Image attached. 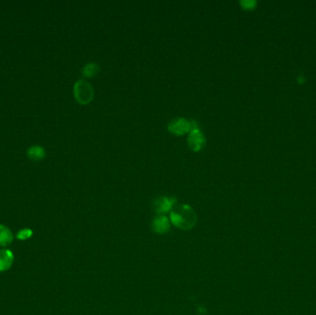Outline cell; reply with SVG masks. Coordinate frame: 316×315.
Masks as SVG:
<instances>
[{"label":"cell","mask_w":316,"mask_h":315,"mask_svg":"<svg viewBox=\"0 0 316 315\" xmlns=\"http://www.w3.org/2000/svg\"><path fill=\"white\" fill-rule=\"evenodd\" d=\"M73 92L76 100L82 105L90 103L93 98V88L92 84L85 79H79L76 81Z\"/></svg>","instance_id":"2"},{"label":"cell","mask_w":316,"mask_h":315,"mask_svg":"<svg viewBox=\"0 0 316 315\" xmlns=\"http://www.w3.org/2000/svg\"><path fill=\"white\" fill-rule=\"evenodd\" d=\"M12 241H13V235L10 230L4 225H0V246L6 247Z\"/></svg>","instance_id":"7"},{"label":"cell","mask_w":316,"mask_h":315,"mask_svg":"<svg viewBox=\"0 0 316 315\" xmlns=\"http://www.w3.org/2000/svg\"><path fill=\"white\" fill-rule=\"evenodd\" d=\"M176 203V199L173 197H160L158 198L156 202V207L159 213L166 212L171 209L173 204Z\"/></svg>","instance_id":"6"},{"label":"cell","mask_w":316,"mask_h":315,"mask_svg":"<svg viewBox=\"0 0 316 315\" xmlns=\"http://www.w3.org/2000/svg\"><path fill=\"white\" fill-rule=\"evenodd\" d=\"M241 5L243 6L245 8H250L254 5V2L253 1H241Z\"/></svg>","instance_id":"11"},{"label":"cell","mask_w":316,"mask_h":315,"mask_svg":"<svg viewBox=\"0 0 316 315\" xmlns=\"http://www.w3.org/2000/svg\"><path fill=\"white\" fill-rule=\"evenodd\" d=\"M45 155H46V152L39 146H34L29 149L28 151V157L33 159L34 161H38L41 160L42 158H45Z\"/></svg>","instance_id":"8"},{"label":"cell","mask_w":316,"mask_h":315,"mask_svg":"<svg viewBox=\"0 0 316 315\" xmlns=\"http://www.w3.org/2000/svg\"><path fill=\"white\" fill-rule=\"evenodd\" d=\"M100 71V68L95 62H90L83 67L82 73L86 77H93Z\"/></svg>","instance_id":"9"},{"label":"cell","mask_w":316,"mask_h":315,"mask_svg":"<svg viewBox=\"0 0 316 315\" xmlns=\"http://www.w3.org/2000/svg\"><path fill=\"white\" fill-rule=\"evenodd\" d=\"M14 255L11 250L7 249H0V272H6L12 266Z\"/></svg>","instance_id":"5"},{"label":"cell","mask_w":316,"mask_h":315,"mask_svg":"<svg viewBox=\"0 0 316 315\" xmlns=\"http://www.w3.org/2000/svg\"><path fill=\"white\" fill-rule=\"evenodd\" d=\"M205 137L201 129L192 130L188 135V144L193 151H200L205 145Z\"/></svg>","instance_id":"3"},{"label":"cell","mask_w":316,"mask_h":315,"mask_svg":"<svg viewBox=\"0 0 316 315\" xmlns=\"http://www.w3.org/2000/svg\"><path fill=\"white\" fill-rule=\"evenodd\" d=\"M171 217L172 221L177 226L189 227L193 223L195 219V214L191 209V206L182 204L172 212Z\"/></svg>","instance_id":"1"},{"label":"cell","mask_w":316,"mask_h":315,"mask_svg":"<svg viewBox=\"0 0 316 315\" xmlns=\"http://www.w3.org/2000/svg\"><path fill=\"white\" fill-rule=\"evenodd\" d=\"M169 132L180 135L190 132V120L184 118H173L167 126Z\"/></svg>","instance_id":"4"},{"label":"cell","mask_w":316,"mask_h":315,"mask_svg":"<svg viewBox=\"0 0 316 315\" xmlns=\"http://www.w3.org/2000/svg\"><path fill=\"white\" fill-rule=\"evenodd\" d=\"M32 236H33V231L29 229H23V230H20L16 235L17 238L20 240H26Z\"/></svg>","instance_id":"10"}]
</instances>
